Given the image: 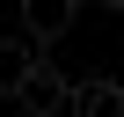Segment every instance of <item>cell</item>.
<instances>
[{"instance_id":"6da1fadb","label":"cell","mask_w":124,"mask_h":117,"mask_svg":"<svg viewBox=\"0 0 124 117\" xmlns=\"http://www.w3.org/2000/svg\"><path fill=\"white\" fill-rule=\"evenodd\" d=\"M66 88H73V81L58 73L51 58H29V73H22L8 95H15V110H22V117H58V110H66Z\"/></svg>"},{"instance_id":"7a4b0ae2","label":"cell","mask_w":124,"mask_h":117,"mask_svg":"<svg viewBox=\"0 0 124 117\" xmlns=\"http://www.w3.org/2000/svg\"><path fill=\"white\" fill-rule=\"evenodd\" d=\"M15 22H22V37L44 51V44H58L73 29V0H15Z\"/></svg>"},{"instance_id":"3957f363","label":"cell","mask_w":124,"mask_h":117,"mask_svg":"<svg viewBox=\"0 0 124 117\" xmlns=\"http://www.w3.org/2000/svg\"><path fill=\"white\" fill-rule=\"evenodd\" d=\"M66 110L73 117H124V81H80V88H66Z\"/></svg>"},{"instance_id":"277c9868","label":"cell","mask_w":124,"mask_h":117,"mask_svg":"<svg viewBox=\"0 0 124 117\" xmlns=\"http://www.w3.org/2000/svg\"><path fill=\"white\" fill-rule=\"evenodd\" d=\"M29 58H37V44H29V37H0V95L29 73Z\"/></svg>"},{"instance_id":"5b68a950","label":"cell","mask_w":124,"mask_h":117,"mask_svg":"<svg viewBox=\"0 0 124 117\" xmlns=\"http://www.w3.org/2000/svg\"><path fill=\"white\" fill-rule=\"evenodd\" d=\"M102 8H117V15H124V0H102Z\"/></svg>"}]
</instances>
